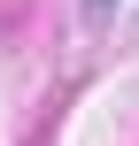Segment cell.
Segmentation results:
<instances>
[{
    "mask_svg": "<svg viewBox=\"0 0 139 146\" xmlns=\"http://www.w3.org/2000/svg\"><path fill=\"white\" fill-rule=\"evenodd\" d=\"M93 8H108V0H93Z\"/></svg>",
    "mask_w": 139,
    "mask_h": 146,
    "instance_id": "1",
    "label": "cell"
}]
</instances>
